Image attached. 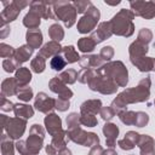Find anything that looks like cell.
Here are the masks:
<instances>
[{"mask_svg":"<svg viewBox=\"0 0 155 155\" xmlns=\"http://www.w3.org/2000/svg\"><path fill=\"white\" fill-rule=\"evenodd\" d=\"M98 17H99L98 10H96L94 7L91 6L90 13H87L86 16H84V17L81 18V21L79 22V31H80V33L91 31V30L93 29V27L96 25V22L98 21Z\"/></svg>","mask_w":155,"mask_h":155,"instance_id":"1","label":"cell"},{"mask_svg":"<svg viewBox=\"0 0 155 155\" xmlns=\"http://www.w3.org/2000/svg\"><path fill=\"white\" fill-rule=\"evenodd\" d=\"M53 103H54V101L48 98L45 93H39L38 97H36V101H35V107L40 111L46 113V111H48L50 109H52L54 107Z\"/></svg>","mask_w":155,"mask_h":155,"instance_id":"2","label":"cell"},{"mask_svg":"<svg viewBox=\"0 0 155 155\" xmlns=\"http://www.w3.org/2000/svg\"><path fill=\"white\" fill-rule=\"evenodd\" d=\"M45 124L47 126V130L50 133H52L53 136H57V132L61 131V120L57 115L51 114L50 116H47L45 119Z\"/></svg>","mask_w":155,"mask_h":155,"instance_id":"3","label":"cell"},{"mask_svg":"<svg viewBox=\"0 0 155 155\" xmlns=\"http://www.w3.org/2000/svg\"><path fill=\"white\" fill-rule=\"evenodd\" d=\"M27 41L30 45V47H39L42 42V36L39 29H29L27 33Z\"/></svg>","mask_w":155,"mask_h":155,"instance_id":"4","label":"cell"},{"mask_svg":"<svg viewBox=\"0 0 155 155\" xmlns=\"http://www.w3.org/2000/svg\"><path fill=\"white\" fill-rule=\"evenodd\" d=\"M138 138H139V134H137L134 132H128L126 134V137L122 140L119 142V145L122 149H132L136 145V142H137Z\"/></svg>","mask_w":155,"mask_h":155,"instance_id":"5","label":"cell"},{"mask_svg":"<svg viewBox=\"0 0 155 155\" xmlns=\"http://www.w3.org/2000/svg\"><path fill=\"white\" fill-rule=\"evenodd\" d=\"M103 132H104V134H105V137H107L108 144H113L115 137H116L117 133H119V130H117V127H116L115 125H113V124H107V125L104 126V128H103Z\"/></svg>","mask_w":155,"mask_h":155,"instance_id":"6","label":"cell"},{"mask_svg":"<svg viewBox=\"0 0 155 155\" xmlns=\"http://www.w3.org/2000/svg\"><path fill=\"white\" fill-rule=\"evenodd\" d=\"M13 110H15V113H16V115H17L18 117H19V116H24L25 119H28V117H31L33 114H34L33 109H31L29 105L17 104V105H15Z\"/></svg>","mask_w":155,"mask_h":155,"instance_id":"7","label":"cell"},{"mask_svg":"<svg viewBox=\"0 0 155 155\" xmlns=\"http://www.w3.org/2000/svg\"><path fill=\"white\" fill-rule=\"evenodd\" d=\"M33 53V47L30 46H22L17 52H16V58L17 61L21 63V62H25Z\"/></svg>","mask_w":155,"mask_h":155,"instance_id":"8","label":"cell"},{"mask_svg":"<svg viewBox=\"0 0 155 155\" xmlns=\"http://www.w3.org/2000/svg\"><path fill=\"white\" fill-rule=\"evenodd\" d=\"M11 121H12L13 126H11V127H7V131H8V134H10V137H11V138H18V137H21V134L23 133V131H24V130H19L18 125L23 124L24 121H21V120L18 121V120H16V119H12Z\"/></svg>","mask_w":155,"mask_h":155,"instance_id":"9","label":"cell"},{"mask_svg":"<svg viewBox=\"0 0 155 155\" xmlns=\"http://www.w3.org/2000/svg\"><path fill=\"white\" fill-rule=\"evenodd\" d=\"M39 24H40V18L38 17V15H36L34 11L29 12V13L25 16V18H24V25L35 29Z\"/></svg>","mask_w":155,"mask_h":155,"instance_id":"10","label":"cell"},{"mask_svg":"<svg viewBox=\"0 0 155 155\" xmlns=\"http://www.w3.org/2000/svg\"><path fill=\"white\" fill-rule=\"evenodd\" d=\"M96 42L94 40H92V38H82L80 41H79V48L82 51V52H90L93 50Z\"/></svg>","mask_w":155,"mask_h":155,"instance_id":"11","label":"cell"},{"mask_svg":"<svg viewBox=\"0 0 155 155\" xmlns=\"http://www.w3.org/2000/svg\"><path fill=\"white\" fill-rule=\"evenodd\" d=\"M16 78L19 81L21 85H27L30 81L31 75H30V73H29V70L27 68H19V70L16 74Z\"/></svg>","mask_w":155,"mask_h":155,"instance_id":"12","label":"cell"},{"mask_svg":"<svg viewBox=\"0 0 155 155\" xmlns=\"http://www.w3.org/2000/svg\"><path fill=\"white\" fill-rule=\"evenodd\" d=\"M59 50H61L59 45H57L56 42H50V44H46V45L44 46V48L40 51V54H42V56H45V57H48V56H51L52 53L59 52Z\"/></svg>","mask_w":155,"mask_h":155,"instance_id":"13","label":"cell"},{"mask_svg":"<svg viewBox=\"0 0 155 155\" xmlns=\"http://www.w3.org/2000/svg\"><path fill=\"white\" fill-rule=\"evenodd\" d=\"M63 53L67 58V62L68 63H73V62H76L79 59V56L78 53L75 52V48L73 46H67L63 48Z\"/></svg>","mask_w":155,"mask_h":155,"instance_id":"14","label":"cell"},{"mask_svg":"<svg viewBox=\"0 0 155 155\" xmlns=\"http://www.w3.org/2000/svg\"><path fill=\"white\" fill-rule=\"evenodd\" d=\"M31 68H33L34 71L41 73V71L44 70V68H45V61H44V58L38 54V56L35 57V59L31 62Z\"/></svg>","mask_w":155,"mask_h":155,"instance_id":"15","label":"cell"},{"mask_svg":"<svg viewBox=\"0 0 155 155\" xmlns=\"http://www.w3.org/2000/svg\"><path fill=\"white\" fill-rule=\"evenodd\" d=\"M50 36L52 38V39H54V40H62V38H63V30H62V28L59 27V25H57V24H53L51 28H50Z\"/></svg>","mask_w":155,"mask_h":155,"instance_id":"16","label":"cell"},{"mask_svg":"<svg viewBox=\"0 0 155 155\" xmlns=\"http://www.w3.org/2000/svg\"><path fill=\"white\" fill-rule=\"evenodd\" d=\"M65 67V61L61 56H54L51 59V68L54 70H62Z\"/></svg>","mask_w":155,"mask_h":155,"instance_id":"17","label":"cell"},{"mask_svg":"<svg viewBox=\"0 0 155 155\" xmlns=\"http://www.w3.org/2000/svg\"><path fill=\"white\" fill-rule=\"evenodd\" d=\"M17 94H18V98L19 99H22V101H29L31 98V96H33V92H31V90L29 87L25 86V87L19 88V91L17 92Z\"/></svg>","mask_w":155,"mask_h":155,"instance_id":"18","label":"cell"},{"mask_svg":"<svg viewBox=\"0 0 155 155\" xmlns=\"http://www.w3.org/2000/svg\"><path fill=\"white\" fill-rule=\"evenodd\" d=\"M74 74H76V73H75V70H73V69H69V70L64 71V73H63V74H62L59 78H61L63 81L71 84V82H74V81H75V78H70V75H74Z\"/></svg>","mask_w":155,"mask_h":155,"instance_id":"19","label":"cell"},{"mask_svg":"<svg viewBox=\"0 0 155 155\" xmlns=\"http://www.w3.org/2000/svg\"><path fill=\"white\" fill-rule=\"evenodd\" d=\"M84 125H87V126H94L96 124H97V120L92 116V115H88V114H84V116L81 117V120H80Z\"/></svg>","mask_w":155,"mask_h":155,"instance_id":"20","label":"cell"},{"mask_svg":"<svg viewBox=\"0 0 155 155\" xmlns=\"http://www.w3.org/2000/svg\"><path fill=\"white\" fill-rule=\"evenodd\" d=\"M68 107H69V102H68V99H63V98L61 97V98L57 101V107H56L57 109H59V110L63 111V110H65Z\"/></svg>","mask_w":155,"mask_h":155,"instance_id":"21","label":"cell"},{"mask_svg":"<svg viewBox=\"0 0 155 155\" xmlns=\"http://www.w3.org/2000/svg\"><path fill=\"white\" fill-rule=\"evenodd\" d=\"M114 113H115V111L113 110V108H107V109H103V110H102V116H103L104 120H109V119L113 117Z\"/></svg>","mask_w":155,"mask_h":155,"instance_id":"22","label":"cell"},{"mask_svg":"<svg viewBox=\"0 0 155 155\" xmlns=\"http://www.w3.org/2000/svg\"><path fill=\"white\" fill-rule=\"evenodd\" d=\"M76 7H78V12H84L85 11V7H87L88 5H91L90 2H75Z\"/></svg>","mask_w":155,"mask_h":155,"instance_id":"23","label":"cell"},{"mask_svg":"<svg viewBox=\"0 0 155 155\" xmlns=\"http://www.w3.org/2000/svg\"><path fill=\"white\" fill-rule=\"evenodd\" d=\"M103 54H107V59H109L111 56H113V50H111V47H104L103 48V51L101 52V56H103Z\"/></svg>","mask_w":155,"mask_h":155,"instance_id":"24","label":"cell"}]
</instances>
